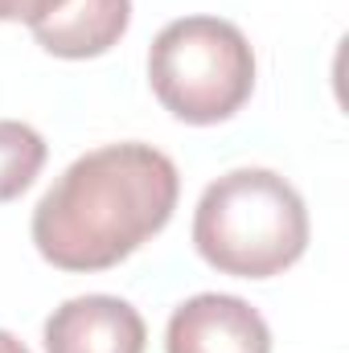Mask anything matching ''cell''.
I'll use <instances>...</instances> for the list:
<instances>
[{"label":"cell","mask_w":349,"mask_h":353,"mask_svg":"<svg viewBox=\"0 0 349 353\" xmlns=\"http://www.w3.org/2000/svg\"><path fill=\"white\" fill-rule=\"evenodd\" d=\"M300 189L275 169H230L210 181L193 210V251L235 279H271L308 251Z\"/></svg>","instance_id":"cell-2"},{"label":"cell","mask_w":349,"mask_h":353,"mask_svg":"<svg viewBox=\"0 0 349 353\" xmlns=\"http://www.w3.org/2000/svg\"><path fill=\"white\" fill-rule=\"evenodd\" d=\"M46 140L21 119H0V205L17 201L46 169Z\"/></svg>","instance_id":"cell-7"},{"label":"cell","mask_w":349,"mask_h":353,"mask_svg":"<svg viewBox=\"0 0 349 353\" xmlns=\"http://www.w3.org/2000/svg\"><path fill=\"white\" fill-rule=\"evenodd\" d=\"M177 197L181 173L161 148L140 140L103 144L41 193L29 234L58 271H111L169 226Z\"/></svg>","instance_id":"cell-1"},{"label":"cell","mask_w":349,"mask_h":353,"mask_svg":"<svg viewBox=\"0 0 349 353\" xmlns=\"http://www.w3.org/2000/svg\"><path fill=\"white\" fill-rule=\"evenodd\" d=\"M132 25V0H66L50 21L33 25V41L62 58V62H87L103 58L123 41Z\"/></svg>","instance_id":"cell-6"},{"label":"cell","mask_w":349,"mask_h":353,"mask_svg":"<svg viewBox=\"0 0 349 353\" xmlns=\"http://www.w3.org/2000/svg\"><path fill=\"white\" fill-rule=\"evenodd\" d=\"M148 87L189 128L226 123L255 94V50L235 21L177 17L148 46Z\"/></svg>","instance_id":"cell-3"},{"label":"cell","mask_w":349,"mask_h":353,"mask_svg":"<svg viewBox=\"0 0 349 353\" xmlns=\"http://www.w3.org/2000/svg\"><path fill=\"white\" fill-rule=\"evenodd\" d=\"M46 353H144L148 325L136 304L90 292L58 304L41 329Z\"/></svg>","instance_id":"cell-5"},{"label":"cell","mask_w":349,"mask_h":353,"mask_svg":"<svg viewBox=\"0 0 349 353\" xmlns=\"http://www.w3.org/2000/svg\"><path fill=\"white\" fill-rule=\"evenodd\" d=\"M0 353H29V350H25V341H17L8 329H0Z\"/></svg>","instance_id":"cell-9"},{"label":"cell","mask_w":349,"mask_h":353,"mask_svg":"<svg viewBox=\"0 0 349 353\" xmlns=\"http://www.w3.org/2000/svg\"><path fill=\"white\" fill-rule=\"evenodd\" d=\"M165 353H271V329L243 296L197 292L173 308Z\"/></svg>","instance_id":"cell-4"},{"label":"cell","mask_w":349,"mask_h":353,"mask_svg":"<svg viewBox=\"0 0 349 353\" xmlns=\"http://www.w3.org/2000/svg\"><path fill=\"white\" fill-rule=\"evenodd\" d=\"M66 0H0V21H8V25H41V21H50L58 8H62Z\"/></svg>","instance_id":"cell-8"}]
</instances>
